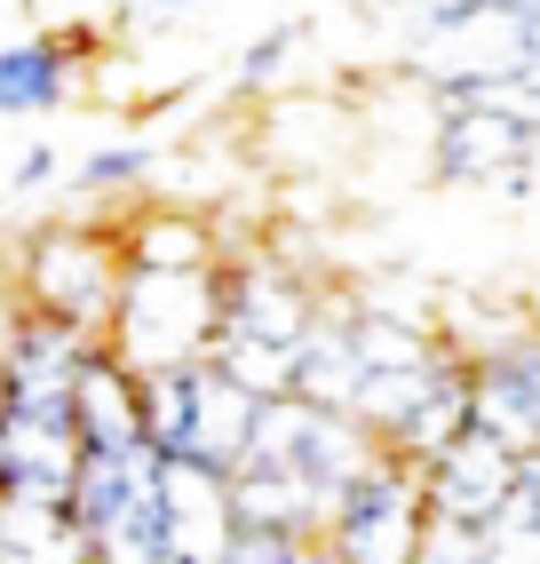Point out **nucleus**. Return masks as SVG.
Wrapping results in <instances>:
<instances>
[{"label": "nucleus", "mask_w": 540, "mask_h": 564, "mask_svg": "<svg viewBox=\"0 0 540 564\" xmlns=\"http://www.w3.org/2000/svg\"><path fill=\"white\" fill-rule=\"evenodd\" d=\"M318 279L311 271H294V262L279 254H239L230 262L223 254V326H215V366L223 373H239L247 390H287L294 382V350H302V334H311L318 318Z\"/></svg>", "instance_id": "f257e3e1"}, {"label": "nucleus", "mask_w": 540, "mask_h": 564, "mask_svg": "<svg viewBox=\"0 0 540 564\" xmlns=\"http://www.w3.org/2000/svg\"><path fill=\"white\" fill-rule=\"evenodd\" d=\"M215 326H223V262H183V271L128 262L120 303H111V326H104V350L128 373H160V366L207 358Z\"/></svg>", "instance_id": "f03ea898"}, {"label": "nucleus", "mask_w": 540, "mask_h": 564, "mask_svg": "<svg viewBox=\"0 0 540 564\" xmlns=\"http://www.w3.org/2000/svg\"><path fill=\"white\" fill-rule=\"evenodd\" d=\"M255 405H262V390H247L239 373H223L215 358L160 366V373H143V445H151L160 462L239 469V462H247Z\"/></svg>", "instance_id": "7ed1b4c3"}, {"label": "nucleus", "mask_w": 540, "mask_h": 564, "mask_svg": "<svg viewBox=\"0 0 540 564\" xmlns=\"http://www.w3.org/2000/svg\"><path fill=\"white\" fill-rule=\"evenodd\" d=\"M120 231H104V223H80V215H64V223H41L17 262H9V294L32 311H48V318H72V326H88L104 334L111 326V303H120Z\"/></svg>", "instance_id": "20e7f679"}, {"label": "nucleus", "mask_w": 540, "mask_h": 564, "mask_svg": "<svg viewBox=\"0 0 540 564\" xmlns=\"http://www.w3.org/2000/svg\"><path fill=\"white\" fill-rule=\"evenodd\" d=\"M421 541H430V485H421L413 454H390L381 445L374 469L342 485V501L318 533L326 564H421Z\"/></svg>", "instance_id": "39448f33"}, {"label": "nucleus", "mask_w": 540, "mask_h": 564, "mask_svg": "<svg viewBox=\"0 0 540 564\" xmlns=\"http://www.w3.org/2000/svg\"><path fill=\"white\" fill-rule=\"evenodd\" d=\"M350 413H358L381 445H390V454L430 462L453 430H469V358L430 350V358H413V366H381V373L358 382Z\"/></svg>", "instance_id": "423d86ee"}, {"label": "nucleus", "mask_w": 540, "mask_h": 564, "mask_svg": "<svg viewBox=\"0 0 540 564\" xmlns=\"http://www.w3.org/2000/svg\"><path fill=\"white\" fill-rule=\"evenodd\" d=\"M104 334L48 318L9 294L0 311V405H24V413H72V390H80V366L96 358Z\"/></svg>", "instance_id": "0eeeda50"}, {"label": "nucleus", "mask_w": 540, "mask_h": 564, "mask_svg": "<svg viewBox=\"0 0 540 564\" xmlns=\"http://www.w3.org/2000/svg\"><path fill=\"white\" fill-rule=\"evenodd\" d=\"M540 143V120L525 104L493 96V88H445V120H438V152L430 167L445 183H500L532 160Z\"/></svg>", "instance_id": "6e6552de"}, {"label": "nucleus", "mask_w": 540, "mask_h": 564, "mask_svg": "<svg viewBox=\"0 0 540 564\" xmlns=\"http://www.w3.org/2000/svg\"><path fill=\"white\" fill-rule=\"evenodd\" d=\"M421 485H430V517H453V524H485L517 501L525 485V454H509L493 430H453L430 462H421Z\"/></svg>", "instance_id": "1a4fd4ad"}, {"label": "nucleus", "mask_w": 540, "mask_h": 564, "mask_svg": "<svg viewBox=\"0 0 540 564\" xmlns=\"http://www.w3.org/2000/svg\"><path fill=\"white\" fill-rule=\"evenodd\" d=\"M80 430L72 413H24L0 405V501H41L72 509V477H80Z\"/></svg>", "instance_id": "9d476101"}, {"label": "nucleus", "mask_w": 540, "mask_h": 564, "mask_svg": "<svg viewBox=\"0 0 540 564\" xmlns=\"http://www.w3.org/2000/svg\"><path fill=\"white\" fill-rule=\"evenodd\" d=\"M469 422L525 462L540 454V334H517V343L469 366Z\"/></svg>", "instance_id": "9b49d317"}, {"label": "nucleus", "mask_w": 540, "mask_h": 564, "mask_svg": "<svg viewBox=\"0 0 540 564\" xmlns=\"http://www.w3.org/2000/svg\"><path fill=\"white\" fill-rule=\"evenodd\" d=\"M160 524H168V564H223L230 549V469L207 462H160Z\"/></svg>", "instance_id": "f8f14e48"}, {"label": "nucleus", "mask_w": 540, "mask_h": 564, "mask_svg": "<svg viewBox=\"0 0 540 564\" xmlns=\"http://www.w3.org/2000/svg\"><path fill=\"white\" fill-rule=\"evenodd\" d=\"M88 64L80 32H32V41L0 48V120H41L72 104V80Z\"/></svg>", "instance_id": "ddd939ff"}, {"label": "nucleus", "mask_w": 540, "mask_h": 564, "mask_svg": "<svg viewBox=\"0 0 540 564\" xmlns=\"http://www.w3.org/2000/svg\"><path fill=\"white\" fill-rule=\"evenodd\" d=\"M120 262H160V271H183V262H223V231L207 207L191 199H151V207H128L120 223Z\"/></svg>", "instance_id": "4468645a"}, {"label": "nucleus", "mask_w": 540, "mask_h": 564, "mask_svg": "<svg viewBox=\"0 0 540 564\" xmlns=\"http://www.w3.org/2000/svg\"><path fill=\"white\" fill-rule=\"evenodd\" d=\"M72 430H80L88 454L143 445V373H128L104 343H96V358L80 366V390H72Z\"/></svg>", "instance_id": "2eb2a0df"}, {"label": "nucleus", "mask_w": 540, "mask_h": 564, "mask_svg": "<svg viewBox=\"0 0 540 564\" xmlns=\"http://www.w3.org/2000/svg\"><path fill=\"white\" fill-rule=\"evenodd\" d=\"M230 517L239 524H279V533H326L334 517V494L326 485H311L302 469H230Z\"/></svg>", "instance_id": "dca6fc26"}, {"label": "nucleus", "mask_w": 540, "mask_h": 564, "mask_svg": "<svg viewBox=\"0 0 540 564\" xmlns=\"http://www.w3.org/2000/svg\"><path fill=\"white\" fill-rule=\"evenodd\" d=\"M160 143H96V152L72 167V192L80 199H128V192H151V183H160Z\"/></svg>", "instance_id": "f3484780"}, {"label": "nucleus", "mask_w": 540, "mask_h": 564, "mask_svg": "<svg viewBox=\"0 0 540 564\" xmlns=\"http://www.w3.org/2000/svg\"><path fill=\"white\" fill-rule=\"evenodd\" d=\"M302 41H311V24H302V17H287V24H270L262 41H247V48H239V88H247V96H270V88L287 80V64H294Z\"/></svg>", "instance_id": "a211bd4d"}, {"label": "nucleus", "mask_w": 540, "mask_h": 564, "mask_svg": "<svg viewBox=\"0 0 540 564\" xmlns=\"http://www.w3.org/2000/svg\"><path fill=\"white\" fill-rule=\"evenodd\" d=\"M223 564H318L311 533H279V524H230Z\"/></svg>", "instance_id": "6ab92c4d"}, {"label": "nucleus", "mask_w": 540, "mask_h": 564, "mask_svg": "<svg viewBox=\"0 0 540 564\" xmlns=\"http://www.w3.org/2000/svg\"><path fill=\"white\" fill-rule=\"evenodd\" d=\"M56 175H64L56 143H32V152L17 160V192H24V199H32V192H56Z\"/></svg>", "instance_id": "aec40b11"}, {"label": "nucleus", "mask_w": 540, "mask_h": 564, "mask_svg": "<svg viewBox=\"0 0 540 564\" xmlns=\"http://www.w3.org/2000/svg\"><path fill=\"white\" fill-rule=\"evenodd\" d=\"M151 9H168V17H183V9H207V0H151Z\"/></svg>", "instance_id": "412c9836"}, {"label": "nucleus", "mask_w": 540, "mask_h": 564, "mask_svg": "<svg viewBox=\"0 0 540 564\" xmlns=\"http://www.w3.org/2000/svg\"><path fill=\"white\" fill-rule=\"evenodd\" d=\"M0 311H9V286H0Z\"/></svg>", "instance_id": "4be33fe9"}, {"label": "nucleus", "mask_w": 540, "mask_h": 564, "mask_svg": "<svg viewBox=\"0 0 540 564\" xmlns=\"http://www.w3.org/2000/svg\"><path fill=\"white\" fill-rule=\"evenodd\" d=\"M318 564H326V556H318Z\"/></svg>", "instance_id": "5701e85b"}]
</instances>
